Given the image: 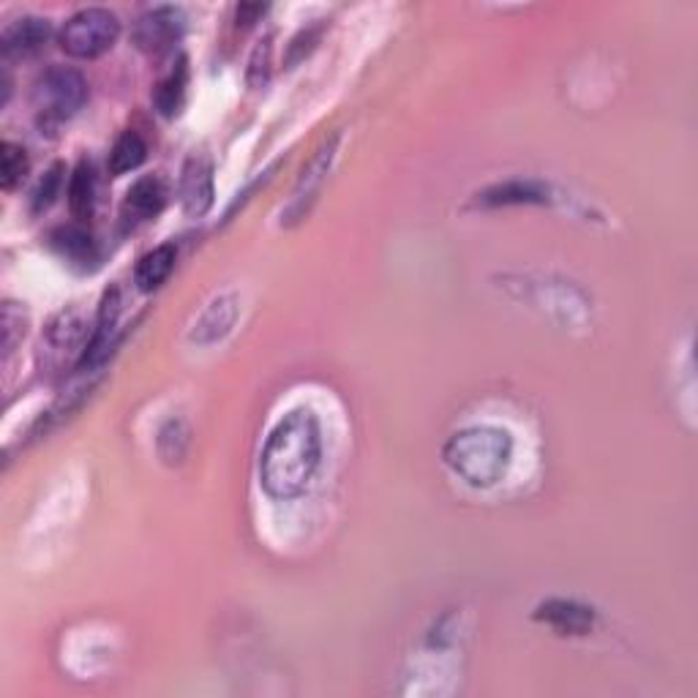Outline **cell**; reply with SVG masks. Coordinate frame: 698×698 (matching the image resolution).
Masks as SVG:
<instances>
[{
    "mask_svg": "<svg viewBox=\"0 0 698 698\" xmlns=\"http://www.w3.org/2000/svg\"><path fill=\"white\" fill-rule=\"evenodd\" d=\"M120 38V20L115 11L101 9V5H91L65 20L60 27L58 41L69 58L76 60H93L101 58L104 52L118 44Z\"/></svg>",
    "mask_w": 698,
    "mask_h": 698,
    "instance_id": "cell-4",
    "label": "cell"
},
{
    "mask_svg": "<svg viewBox=\"0 0 698 698\" xmlns=\"http://www.w3.org/2000/svg\"><path fill=\"white\" fill-rule=\"evenodd\" d=\"M183 31L185 16L178 5H156V9H147L145 14L136 16L134 27H131V41L136 44L140 52L161 58L183 38Z\"/></svg>",
    "mask_w": 698,
    "mask_h": 698,
    "instance_id": "cell-5",
    "label": "cell"
},
{
    "mask_svg": "<svg viewBox=\"0 0 698 698\" xmlns=\"http://www.w3.org/2000/svg\"><path fill=\"white\" fill-rule=\"evenodd\" d=\"M63 185H65V164L63 161H55L47 172L41 174V180L36 183L31 194V210L44 213L58 202V196L63 194Z\"/></svg>",
    "mask_w": 698,
    "mask_h": 698,
    "instance_id": "cell-18",
    "label": "cell"
},
{
    "mask_svg": "<svg viewBox=\"0 0 698 698\" xmlns=\"http://www.w3.org/2000/svg\"><path fill=\"white\" fill-rule=\"evenodd\" d=\"M96 194H98V180H96V167L93 161L82 158L74 167V172L69 174V189H65V196H69V210L76 221H87L93 218V210H96Z\"/></svg>",
    "mask_w": 698,
    "mask_h": 698,
    "instance_id": "cell-10",
    "label": "cell"
},
{
    "mask_svg": "<svg viewBox=\"0 0 698 698\" xmlns=\"http://www.w3.org/2000/svg\"><path fill=\"white\" fill-rule=\"evenodd\" d=\"M174 260H178V251H174L172 243H161L153 251H147V254H142L134 267L136 289L140 292H156L172 276Z\"/></svg>",
    "mask_w": 698,
    "mask_h": 698,
    "instance_id": "cell-11",
    "label": "cell"
},
{
    "mask_svg": "<svg viewBox=\"0 0 698 698\" xmlns=\"http://www.w3.org/2000/svg\"><path fill=\"white\" fill-rule=\"evenodd\" d=\"M336 142H338V136H333L330 142H325V145H322L320 151L311 156V161L305 164L303 172H300L298 189H294V200H292V207H300V216H303V210H305L303 202L314 200V194L320 191L322 180H325L327 169H330L333 153H336Z\"/></svg>",
    "mask_w": 698,
    "mask_h": 698,
    "instance_id": "cell-14",
    "label": "cell"
},
{
    "mask_svg": "<svg viewBox=\"0 0 698 698\" xmlns=\"http://www.w3.org/2000/svg\"><path fill=\"white\" fill-rule=\"evenodd\" d=\"M529 202H545V191L532 180H507V183L491 185L483 194H478V205L485 207L529 205Z\"/></svg>",
    "mask_w": 698,
    "mask_h": 698,
    "instance_id": "cell-15",
    "label": "cell"
},
{
    "mask_svg": "<svg viewBox=\"0 0 698 698\" xmlns=\"http://www.w3.org/2000/svg\"><path fill=\"white\" fill-rule=\"evenodd\" d=\"M213 164L207 156H191L180 172V205L191 218L205 216L213 207Z\"/></svg>",
    "mask_w": 698,
    "mask_h": 698,
    "instance_id": "cell-8",
    "label": "cell"
},
{
    "mask_svg": "<svg viewBox=\"0 0 698 698\" xmlns=\"http://www.w3.org/2000/svg\"><path fill=\"white\" fill-rule=\"evenodd\" d=\"M265 5H260V3H240L238 5V25H243V27H249V25H254L256 20H260L262 14H265Z\"/></svg>",
    "mask_w": 698,
    "mask_h": 698,
    "instance_id": "cell-21",
    "label": "cell"
},
{
    "mask_svg": "<svg viewBox=\"0 0 698 698\" xmlns=\"http://www.w3.org/2000/svg\"><path fill=\"white\" fill-rule=\"evenodd\" d=\"M169 200V189L164 183L161 174H145V178L136 180L129 191H125L123 207H120V216H123L125 227H140V224L153 221L158 213L164 210Z\"/></svg>",
    "mask_w": 698,
    "mask_h": 698,
    "instance_id": "cell-7",
    "label": "cell"
},
{
    "mask_svg": "<svg viewBox=\"0 0 698 698\" xmlns=\"http://www.w3.org/2000/svg\"><path fill=\"white\" fill-rule=\"evenodd\" d=\"M87 101V80L82 71L71 65H47L41 74L33 80L31 104L36 123L41 131H58L60 125L69 123Z\"/></svg>",
    "mask_w": 698,
    "mask_h": 698,
    "instance_id": "cell-3",
    "label": "cell"
},
{
    "mask_svg": "<svg viewBox=\"0 0 698 698\" xmlns=\"http://www.w3.org/2000/svg\"><path fill=\"white\" fill-rule=\"evenodd\" d=\"M534 616L540 622H549L554 630L565 633V636H583L594 625V611L573 603V600H549V603L540 605Z\"/></svg>",
    "mask_w": 698,
    "mask_h": 698,
    "instance_id": "cell-9",
    "label": "cell"
},
{
    "mask_svg": "<svg viewBox=\"0 0 698 698\" xmlns=\"http://www.w3.org/2000/svg\"><path fill=\"white\" fill-rule=\"evenodd\" d=\"M322 458L320 420L311 409H292L270 431L260 458V483L267 496L289 502L309 489Z\"/></svg>",
    "mask_w": 698,
    "mask_h": 698,
    "instance_id": "cell-1",
    "label": "cell"
},
{
    "mask_svg": "<svg viewBox=\"0 0 698 698\" xmlns=\"http://www.w3.org/2000/svg\"><path fill=\"white\" fill-rule=\"evenodd\" d=\"M185 87H189V60L180 55L172 69H169V74L161 76L158 85L153 87V104H156L158 115L174 118L185 101Z\"/></svg>",
    "mask_w": 698,
    "mask_h": 698,
    "instance_id": "cell-12",
    "label": "cell"
},
{
    "mask_svg": "<svg viewBox=\"0 0 698 698\" xmlns=\"http://www.w3.org/2000/svg\"><path fill=\"white\" fill-rule=\"evenodd\" d=\"M27 172H31V158H27L25 147L16 145V142H3V147H0V185H3V191H14Z\"/></svg>",
    "mask_w": 698,
    "mask_h": 698,
    "instance_id": "cell-17",
    "label": "cell"
},
{
    "mask_svg": "<svg viewBox=\"0 0 698 698\" xmlns=\"http://www.w3.org/2000/svg\"><path fill=\"white\" fill-rule=\"evenodd\" d=\"M49 245L58 251L63 260L74 262V265H87L96 262V240L80 224H69V227H58L49 234Z\"/></svg>",
    "mask_w": 698,
    "mask_h": 698,
    "instance_id": "cell-13",
    "label": "cell"
},
{
    "mask_svg": "<svg viewBox=\"0 0 698 698\" xmlns=\"http://www.w3.org/2000/svg\"><path fill=\"white\" fill-rule=\"evenodd\" d=\"M145 158H147V142L142 140L136 131L129 129L115 140L112 151H109V158H107V169L112 178H120V174L140 169L142 164H145Z\"/></svg>",
    "mask_w": 698,
    "mask_h": 698,
    "instance_id": "cell-16",
    "label": "cell"
},
{
    "mask_svg": "<svg viewBox=\"0 0 698 698\" xmlns=\"http://www.w3.org/2000/svg\"><path fill=\"white\" fill-rule=\"evenodd\" d=\"M25 336V327H22V309H16V303L3 305V349L5 354L14 352L16 338Z\"/></svg>",
    "mask_w": 698,
    "mask_h": 698,
    "instance_id": "cell-20",
    "label": "cell"
},
{
    "mask_svg": "<svg viewBox=\"0 0 698 698\" xmlns=\"http://www.w3.org/2000/svg\"><path fill=\"white\" fill-rule=\"evenodd\" d=\"M234 314H238V309H234V300L232 298H218L216 303L210 305V309L202 314V320H213V327L210 333H207L205 341H216V338H221L224 333L232 327L234 322Z\"/></svg>",
    "mask_w": 698,
    "mask_h": 698,
    "instance_id": "cell-19",
    "label": "cell"
},
{
    "mask_svg": "<svg viewBox=\"0 0 698 698\" xmlns=\"http://www.w3.org/2000/svg\"><path fill=\"white\" fill-rule=\"evenodd\" d=\"M445 464L474 489H489L505 478L513 458V440L494 425H472L447 440Z\"/></svg>",
    "mask_w": 698,
    "mask_h": 698,
    "instance_id": "cell-2",
    "label": "cell"
},
{
    "mask_svg": "<svg viewBox=\"0 0 698 698\" xmlns=\"http://www.w3.org/2000/svg\"><path fill=\"white\" fill-rule=\"evenodd\" d=\"M52 38V25L44 16H20L11 20L0 33V55L3 63L11 60H31L41 52Z\"/></svg>",
    "mask_w": 698,
    "mask_h": 698,
    "instance_id": "cell-6",
    "label": "cell"
}]
</instances>
